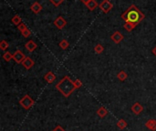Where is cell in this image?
<instances>
[{
  "instance_id": "7a4b0ae2",
  "label": "cell",
  "mask_w": 156,
  "mask_h": 131,
  "mask_svg": "<svg viewBox=\"0 0 156 131\" xmlns=\"http://www.w3.org/2000/svg\"><path fill=\"white\" fill-rule=\"evenodd\" d=\"M56 88L65 96L69 98L70 95L74 92L76 88H75L74 81L71 80V78L68 76H65L56 85Z\"/></svg>"
},
{
  "instance_id": "f1b7e54d",
  "label": "cell",
  "mask_w": 156,
  "mask_h": 131,
  "mask_svg": "<svg viewBox=\"0 0 156 131\" xmlns=\"http://www.w3.org/2000/svg\"><path fill=\"white\" fill-rule=\"evenodd\" d=\"M80 1H81L84 5H87V4H88V3L90 1V0H80Z\"/></svg>"
},
{
  "instance_id": "d4e9b609",
  "label": "cell",
  "mask_w": 156,
  "mask_h": 131,
  "mask_svg": "<svg viewBox=\"0 0 156 131\" xmlns=\"http://www.w3.org/2000/svg\"><path fill=\"white\" fill-rule=\"evenodd\" d=\"M74 85H75V88H76V89L78 88H80L82 87V82L79 80V79H76V80L74 81Z\"/></svg>"
},
{
  "instance_id": "9a60e30c",
  "label": "cell",
  "mask_w": 156,
  "mask_h": 131,
  "mask_svg": "<svg viewBox=\"0 0 156 131\" xmlns=\"http://www.w3.org/2000/svg\"><path fill=\"white\" fill-rule=\"evenodd\" d=\"M86 7H88V9H89V10L93 11L96 7H99V4L97 3L96 0H90V1L86 5Z\"/></svg>"
},
{
  "instance_id": "8992f818",
  "label": "cell",
  "mask_w": 156,
  "mask_h": 131,
  "mask_svg": "<svg viewBox=\"0 0 156 131\" xmlns=\"http://www.w3.org/2000/svg\"><path fill=\"white\" fill-rule=\"evenodd\" d=\"M111 39L115 43V44H119L120 42L122 41V39H123V36H122V34H121L120 31H115L112 37H111Z\"/></svg>"
},
{
  "instance_id": "52a82bcc",
  "label": "cell",
  "mask_w": 156,
  "mask_h": 131,
  "mask_svg": "<svg viewBox=\"0 0 156 131\" xmlns=\"http://www.w3.org/2000/svg\"><path fill=\"white\" fill-rule=\"evenodd\" d=\"M54 25L59 28V29H62V28L67 25V21L63 18V16H59V18H57L55 19Z\"/></svg>"
},
{
  "instance_id": "4316f807",
  "label": "cell",
  "mask_w": 156,
  "mask_h": 131,
  "mask_svg": "<svg viewBox=\"0 0 156 131\" xmlns=\"http://www.w3.org/2000/svg\"><path fill=\"white\" fill-rule=\"evenodd\" d=\"M21 34H22V36L24 37H29V36L31 35V32H30L29 29H28V28H27V29L23 31Z\"/></svg>"
},
{
  "instance_id": "9c48e42d",
  "label": "cell",
  "mask_w": 156,
  "mask_h": 131,
  "mask_svg": "<svg viewBox=\"0 0 156 131\" xmlns=\"http://www.w3.org/2000/svg\"><path fill=\"white\" fill-rule=\"evenodd\" d=\"M34 64H35L34 60L32 58H30L29 56H27V58H25V60L22 62V65L24 66V67L26 68V69H30V68H32Z\"/></svg>"
},
{
  "instance_id": "8fae6325",
  "label": "cell",
  "mask_w": 156,
  "mask_h": 131,
  "mask_svg": "<svg viewBox=\"0 0 156 131\" xmlns=\"http://www.w3.org/2000/svg\"><path fill=\"white\" fill-rule=\"evenodd\" d=\"M44 79H45V80L47 81L48 83L51 84V83H53V82L56 80V76H55V74H54L53 72L49 71V72H48V73L44 76Z\"/></svg>"
},
{
  "instance_id": "4fadbf2b",
  "label": "cell",
  "mask_w": 156,
  "mask_h": 131,
  "mask_svg": "<svg viewBox=\"0 0 156 131\" xmlns=\"http://www.w3.org/2000/svg\"><path fill=\"white\" fill-rule=\"evenodd\" d=\"M145 127L150 130L155 131L156 130V120L155 119H149V120L145 123Z\"/></svg>"
},
{
  "instance_id": "ffe728a7",
  "label": "cell",
  "mask_w": 156,
  "mask_h": 131,
  "mask_svg": "<svg viewBox=\"0 0 156 131\" xmlns=\"http://www.w3.org/2000/svg\"><path fill=\"white\" fill-rule=\"evenodd\" d=\"M3 58L5 59V61L9 62L11 59H13V55L11 54L10 52H8V51H7V52H5V53H4V55H3Z\"/></svg>"
},
{
  "instance_id": "603a6c76",
  "label": "cell",
  "mask_w": 156,
  "mask_h": 131,
  "mask_svg": "<svg viewBox=\"0 0 156 131\" xmlns=\"http://www.w3.org/2000/svg\"><path fill=\"white\" fill-rule=\"evenodd\" d=\"M8 47H9V45H8V43L5 40H2L1 42H0V48H1L2 50L8 49Z\"/></svg>"
},
{
  "instance_id": "ac0fdd59",
  "label": "cell",
  "mask_w": 156,
  "mask_h": 131,
  "mask_svg": "<svg viewBox=\"0 0 156 131\" xmlns=\"http://www.w3.org/2000/svg\"><path fill=\"white\" fill-rule=\"evenodd\" d=\"M123 26H124V29H126L128 32H131L135 28V26L132 25L131 23H130V22H125Z\"/></svg>"
},
{
  "instance_id": "cb8c5ba5",
  "label": "cell",
  "mask_w": 156,
  "mask_h": 131,
  "mask_svg": "<svg viewBox=\"0 0 156 131\" xmlns=\"http://www.w3.org/2000/svg\"><path fill=\"white\" fill-rule=\"evenodd\" d=\"M49 1L53 4L55 7H59L60 5H61L63 2H64V0H49Z\"/></svg>"
},
{
  "instance_id": "e0dca14e",
  "label": "cell",
  "mask_w": 156,
  "mask_h": 131,
  "mask_svg": "<svg viewBox=\"0 0 156 131\" xmlns=\"http://www.w3.org/2000/svg\"><path fill=\"white\" fill-rule=\"evenodd\" d=\"M12 23L15 25V26H18V25H20L21 23H22V19H21V18L18 16V15H16L15 16H13L12 18Z\"/></svg>"
},
{
  "instance_id": "484cf974",
  "label": "cell",
  "mask_w": 156,
  "mask_h": 131,
  "mask_svg": "<svg viewBox=\"0 0 156 131\" xmlns=\"http://www.w3.org/2000/svg\"><path fill=\"white\" fill-rule=\"evenodd\" d=\"M27 28V26H26V25H25V24H24V23H23V22L21 23L20 25H18V26H17V29H18V30H19L21 33H22L23 31H24V30H26Z\"/></svg>"
},
{
  "instance_id": "7402d4cb",
  "label": "cell",
  "mask_w": 156,
  "mask_h": 131,
  "mask_svg": "<svg viewBox=\"0 0 156 131\" xmlns=\"http://www.w3.org/2000/svg\"><path fill=\"white\" fill-rule=\"evenodd\" d=\"M60 47L62 49H67L69 47V43L66 40V39H63V40H61L60 43Z\"/></svg>"
},
{
  "instance_id": "5bb4252c",
  "label": "cell",
  "mask_w": 156,
  "mask_h": 131,
  "mask_svg": "<svg viewBox=\"0 0 156 131\" xmlns=\"http://www.w3.org/2000/svg\"><path fill=\"white\" fill-rule=\"evenodd\" d=\"M97 115L99 116L100 117L103 118V117H105L108 115V110L106 109V107H101L100 109L97 110Z\"/></svg>"
},
{
  "instance_id": "7c38bea8",
  "label": "cell",
  "mask_w": 156,
  "mask_h": 131,
  "mask_svg": "<svg viewBox=\"0 0 156 131\" xmlns=\"http://www.w3.org/2000/svg\"><path fill=\"white\" fill-rule=\"evenodd\" d=\"M30 9H31V11H33L35 14H38L40 11L42 10V5H40L38 2H35V3H33L31 5Z\"/></svg>"
},
{
  "instance_id": "3957f363",
  "label": "cell",
  "mask_w": 156,
  "mask_h": 131,
  "mask_svg": "<svg viewBox=\"0 0 156 131\" xmlns=\"http://www.w3.org/2000/svg\"><path fill=\"white\" fill-rule=\"evenodd\" d=\"M19 104H20V106L23 107V109H29L34 106L35 101L31 98V96H29V95H25L19 100Z\"/></svg>"
},
{
  "instance_id": "5b68a950",
  "label": "cell",
  "mask_w": 156,
  "mask_h": 131,
  "mask_svg": "<svg viewBox=\"0 0 156 131\" xmlns=\"http://www.w3.org/2000/svg\"><path fill=\"white\" fill-rule=\"evenodd\" d=\"M27 56H25V54L23 53L21 50H16V52L13 54V59L17 64H20V63L22 64V62L25 60Z\"/></svg>"
},
{
  "instance_id": "d6986e66",
  "label": "cell",
  "mask_w": 156,
  "mask_h": 131,
  "mask_svg": "<svg viewBox=\"0 0 156 131\" xmlns=\"http://www.w3.org/2000/svg\"><path fill=\"white\" fill-rule=\"evenodd\" d=\"M117 127H118L120 129L122 130V129H124V128L127 127V122L124 120V119L121 118V119H120V120L117 122Z\"/></svg>"
},
{
  "instance_id": "2e32d148",
  "label": "cell",
  "mask_w": 156,
  "mask_h": 131,
  "mask_svg": "<svg viewBox=\"0 0 156 131\" xmlns=\"http://www.w3.org/2000/svg\"><path fill=\"white\" fill-rule=\"evenodd\" d=\"M117 77L119 80L120 81H124L127 79V77H128V74H127L125 71H120L118 73V75H117Z\"/></svg>"
},
{
  "instance_id": "ba28073f",
  "label": "cell",
  "mask_w": 156,
  "mask_h": 131,
  "mask_svg": "<svg viewBox=\"0 0 156 131\" xmlns=\"http://www.w3.org/2000/svg\"><path fill=\"white\" fill-rule=\"evenodd\" d=\"M131 111L133 112L135 115H139L143 111V107L139 103V102H135V103L131 106Z\"/></svg>"
},
{
  "instance_id": "6da1fadb",
  "label": "cell",
  "mask_w": 156,
  "mask_h": 131,
  "mask_svg": "<svg viewBox=\"0 0 156 131\" xmlns=\"http://www.w3.org/2000/svg\"><path fill=\"white\" fill-rule=\"evenodd\" d=\"M120 18L125 22H130L132 25H134L136 26L139 23H141L144 19L145 15H144L135 5H131L124 13H122V15L120 16Z\"/></svg>"
},
{
  "instance_id": "83f0119b",
  "label": "cell",
  "mask_w": 156,
  "mask_h": 131,
  "mask_svg": "<svg viewBox=\"0 0 156 131\" xmlns=\"http://www.w3.org/2000/svg\"><path fill=\"white\" fill-rule=\"evenodd\" d=\"M52 131H65V129L64 128H63L61 126H60V125H59V126H57L53 130H52Z\"/></svg>"
},
{
  "instance_id": "277c9868",
  "label": "cell",
  "mask_w": 156,
  "mask_h": 131,
  "mask_svg": "<svg viewBox=\"0 0 156 131\" xmlns=\"http://www.w3.org/2000/svg\"><path fill=\"white\" fill-rule=\"evenodd\" d=\"M99 7L104 13H109V11L112 9L113 5L111 3V1H109V0H103L101 3L99 4Z\"/></svg>"
},
{
  "instance_id": "44dd1931",
  "label": "cell",
  "mask_w": 156,
  "mask_h": 131,
  "mask_svg": "<svg viewBox=\"0 0 156 131\" xmlns=\"http://www.w3.org/2000/svg\"><path fill=\"white\" fill-rule=\"evenodd\" d=\"M94 51H95V53H97V54H101L104 51V48L102 47L101 44H97L94 47Z\"/></svg>"
},
{
  "instance_id": "f546056e",
  "label": "cell",
  "mask_w": 156,
  "mask_h": 131,
  "mask_svg": "<svg viewBox=\"0 0 156 131\" xmlns=\"http://www.w3.org/2000/svg\"><path fill=\"white\" fill-rule=\"evenodd\" d=\"M153 54L156 56V47H154V48H153Z\"/></svg>"
},
{
  "instance_id": "30bf717a",
  "label": "cell",
  "mask_w": 156,
  "mask_h": 131,
  "mask_svg": "<svg viewBox=\"0 0 156 131\" xmlns=\"http://www.w3.org/2000/svg\"><path fill=\"white\" fill-rule=\"evenodd\" d=\"M25 48L28 52H33V51L38 48V45L35 43L34 40H29L25 44Z\"/></svg>"
}]
</instances>
